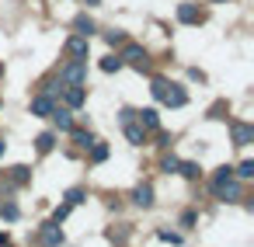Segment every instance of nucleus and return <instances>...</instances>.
<instances>
[{"instance_id":"obj_10","label":"nucleus","mask_w":254,"mask_h":247,"mask_svg":"<svg viewBox=\"0 0 254 247\" xmlns=\"http://www.w3.org/2000/svg\"><path fill=\"white\" fill-rule=\"evenodd\" d=\"M178 21H181V25H198V21H202V11H198L195 4H181V7H178Z\"/></svg>"},{"instance_id":"obj_25","label":"nucleus","mask_w":254,"mask_h":247,"mask_svg":"<svg viewBox=\"0 0 254 247\" xmlns=\"http://www.w3.org/2000/svg\"><path fill=\"white\" fill-rule=\"evenodd\" d=\"M157 237L164 244H181V233H171V230H157Z\"/></svg>"},{"instance_id":"obj_37","label":"nucleus","mask_w":254,"mask_h":247,"mask_svg":"<svg viewBox=\"0 0 254 247\" xmlns=\"http://www.w3.org/2000/svg\"><path fill=\"white\" fill-rule=\"evenodd\" d=\"M0 247H7V244H0Z\"/></svg>"},{"instance_id":"obj_9","label":"nucleus","mask_w":254,"mask_h":247,"mask_svg":"<svg viewBox=\"0 0 254 247\" xmlns=\"http://www.w3.org/2000/svg\"><path fill=\"white\" fill-rule=\"evenodd\" d=\"M233 143H237V146L254 143V125H247V122H233Z\"/></svg>"},{"instance_id":"obj_24","label":"nucleus","mask_w":254,"mask_h":247,"mask_svg":"<svg viewBox=\"0 0 254 247\" xmlns=\"http://www.w3.org/2000/svg\"><path fill=\"white\" fill-rule=\"evenodd\" d=\"M0 216H4V219H18V205L14 202H0Z\"/></svg>"},{"instance_id":"obj_20","label":"nucleus","mask_w":254,"mask_h":247,"mask_svg":"<svg viewBox=\"0 0 254 247\" xmlns=\"http://www.w3.org/2000/svg\"><path fill=\"white\" fill-rule=\"evenodd\" d=\"M87 150H91V160H94V164H101V160L108 157V146H105V143H91Z\"/></svg>"},{"instance_id":"obj_27","label":"nucleus","mask_w":254,"mask_h":247,"mask_svg":"<svg viewBox=\"0 0 254 247\" xmlns=\"http://www.w3.org/2000/svg\"><path fill=\"white\" fill-rule=\"evenodd\" d=\"M223 112H226V105H223V101H216V105L209 108V119H226Z\"/></svg>"},{"instance_id":"obj_26","label":"nucleus","mask_w":254,"mask_h":247,"mask_svg":"<svg viewBox=\"0 0 254 247\" xmlns=\"http://www.w3.org/2000/svg\"><path fill=\"white\" fill-rule=\"evenodd\" d=\"M178 171H181L185 178H198V164H178Z\"/></svg>"},{"instance_id":"obj_5","label":"nucleus","mask_w":254,"mask_h":247,"mask_svg":"<svg viewBox=\"0 0 254 247\" xmlns=\"http://www.w3.org/2000/svg\"><path fill=\"white\" fill-rule=\"evenodd\" d=\"M39 240H42L46 247H60V244H63V230H60V223H42Z\"/></svg>"},{"instance_id":"obj_36","label":"nucleus","mask_w":254,"mask_h":247,"mask_svg":"<svg viewBox=\"0 0 254 247\" xmlns=\"http://www.w3.org/2000/svg\"><path fill=\"white\" fill-rule=\"evenodd\" d=\"M0 73H4V66H0Z\"/></svg>"},{"instance_id":"obj_8","label":"nucleus","mask_w":254,"mask_h":247,"mask_svg":"<svg viewBox=\"0 0 254 247\" xmlns=\"http://www.w3.org/2000/svg\"><path fill=\"white\" fill-rule=\"evenodd\" d=\"M122 125H126V139H129L132 146H143V143H146V129H143L139 122L129 119V122H122Z\"/></svg>"},{"instance_id":"obj_34","label":"nucleus","mask_w":254,"mask_h":247,"mask_svg":"<svg viewBox=\"0 0 254 247\" xmlns=\"http://www.w3.org/2000/svg\"><path fill=\"white\" fill-rule=\"evenodd\" d=\"M0 157H4V139H0Z\"/></svg>"},{"instance_id":"obj_31","label":"nucleus","mask_w":254,"mask_h":247,"mask_svg":"<svg viewBox=\"0 0 254 247\" xmlns=\"http://www.w3.org/2000/svg\"><path fill=\"white\" fill-rule=\"evenodd\" d=\"M178 164H181V160H178V157H167V160H164V171H167V174H171V171H178Z\"/></svg>"},{"instance_id":"obj_11","label":"nucleus","mask_w":254,"mask_h":247,"mask_svg":"<svg viewBox=\"0 0 254 247\" xmlns=\"http://www.w3.org/2000/svg\"><path fill=\"white\" fill-rule=\"evenodd\" d=\"M164 105H167V108H185V105H188V94H185L181 87L171 84V91L164 94Z\"/></svg>"},{"instance_id":"obj_33","label":"nucleus","mask_w":254,"mask_h":247,"mask_svg":"<svg viewBox=\"0 0 254 247\" xmlns=\"http://www.w3.org/2000/svg\"><path fill=\"white\" fill-rule=\"evenodd\" d=\"M84 4H101V0H84Z\"/></svg>"},{"instance_id":"obj_14","label":"nucleus","mask_w":254,"mask_h":247,"mask_svg":"<svg viewBox=\"0 0 254 247\" xmlns=\"http://www.w3.org/2000/svg\"><path fill=\"white\" fill-rule=\"evenodd\" d=\"M132 202L143 205V209H150V205H153V188H150V185H139V188L132 191Z\"/></svg>"},{"instance_id":"obj_15","label":"nucleus","mask_w":254,"mask_h":247,"mask_svg":"<svg viewBox=\"0 0 254 247\" xmlns=\"http://www.w3.org/2000/svg\"><path fill=\"white\" fill-rule=\"evenodd\" d=\"M73 28H77V35H84V39H91V35H94V21H91L87 14H77Z\"/></svg>"},{"instance_id":"obj_16","label":"nucleus","mask_w":254,"mask_h":247,"mask_svg":"<svg viewBox=\"0 0 254 247\" xmlns=\"http://www.w3.org/2000/svg\"><path fill=\"white\" fill-rule=\"evenodd\" d=\"M70 136H73V143H77L80 150H87V146L94 143V136H91L87 129H70Z\"/></svg>"},{"instance_id":"obj_6","label":"nucleus","mask_w":254,"mask_h":247,"mask_svg":"<svg viewBox=\"0 0 254 247\" xmlns=\"http://www.w3.org/2000/svg\"><path fill=\"white\" fill-rule=\"evenodd\" d=\"M66 56L87 63V39H84V35H70V39H66Z\"/></svg>"},{"instance_id":"obj_12","label":"nucleus","mask_w":254,"mask_h":247,"mask_svg":"<svg viewBox=\"0 0 254 247\" xmlns=\"http://www.w3.org/2000/svg\"><path fill=\"white\" fill-rule=\"evenodd\" d=\"M139 125H143L146 132H157V129H160V115H157V108H143V112H139Z\"/></svg>"},{"instance_id":"obj_7","label":"nucleus","mask_w":254,"mask_h":247,"mask_svg":"<svg viewBox=\"0 0 254 247\" xmlns=\"http://www.w3.org/2000/svg\"><path fill=\"white\" fill-rule=\"evenodd\" d=\"M49 115H53V122H56L60 132H70V129H73V112H70V108H53Z\"/></svg>"},{"instance_id":"obj_1","label":"nucleus","mask_w":254,"mask_h":247,"mask_svg":"<svg viewBox=\"0 0 254 247\" xmlns=\"http://www.w3.org/2000/svg\"><path fill=\"white\" fill-rule=\"evenodd\" d=\"M60 80H63V84H84V80H87V63H84V60H70V63L60 70Z\"/></svg>"},{"instance_id":"obj_19","label":"nucleus","mask_w":254,"mask_h":247,"mask_svg":"<svg viewBox=\"0 0 254 247\" xmlns=\"http://www.w3.org/2000/svg\"><path fill=\"white\" fill-rule=\"evenodd\" d=\"M28 178H32V171H28L25 164H18V167H11V181H14V185H25Z\"/></svg>"},{"instance_id":"obj_21","label":"nucleus","mask_w":254,"mask_h":247,"mask_svg":"<svg viewBox=\"0 0 254 247\" xmlns=\"http://www.w3.org/2000/svg\"><path fill=\"white\" fill-rule=\"evenodd\" d=\"M101 70L105 73H115V70H122V60L119 56H108V60H101Z\"/></svg>"},{"instance_id":"obj_17","label":"nucleus","mask_w":254,"mask_h":247,"mask_svg":"<svg viewBox=\"0 0 254 247\" xmlns=\"http://www.w3.org/2000/svg\"><path fill=\"white\" fill-rule=\"evenodd\" d=\"M167 91H171V84H167L164 77H157V80H153V87H150V94H153L157 101H164V94H167Z\"/></svg>"},{"instance_id":"obj_23","label":"nucleus","mask_w":254,"mask_h":247,"mask_svg":"<svg viewBox=\"0 0 254 247\" xmlns=\"http://www.w3.org/2000/svg\"><path fill=\"white\" fill-rule=\"evenodd\" d=\"M84 198H87V195H84V188H70V191H66V205H80Z\"/></svg>"},{"instance_id":"obj_18","label":"nucleus","mask_w":254,"mask_h":247,"mask_svg":"<svg viewBox=\"0 0 254 247\" xmlns=\"http://www.w3.org/2000/svg\"><path fill=\"white\" fill-rule=\"evenodd\" d=\"M35 146H39V153H49V150L56 146V136H53V132H42V136L35 139Z\"/></svg>"},{"instance_id":"obj_28","label":"nucleus","mask_w":254,"mask_h":247,"mask_svg":"<svg viewBox=\"0 0 254 247\" xmlns=\"http://www.w3.org/2000/svg\"><path fill=\"white\" fill-rule=\"evenodd\" d=\"M226 178H233V171H230V167H219V171L212 174V185H219V181H226Z\"/></svg>"},{"instance_id":"obj_4","label":"nucleus","mask_w":254,"mask_h":247,"mask_svg":"<svg viewBox=\"0 0 254 247\" xmlns=\"http://www.w3.org/2000/svg\"><path fill=\"white\" fill-rule=\"evenodd\" d=\"M63 101H66V108H80L84 101H87V91H84V84H66L63 91Z\"/></svg>"},{"instance_id":"obj_32","label":"nucleus","mask_w":254,"mask_h":247,"mask_svg":"<svg viewBox=\"0 0 254 247\" xmlns=\"http://www.w3.org/2000/svg\"><path fill=\"white\" fill-rule=\"evenodd\" d=\"M0 244H7V233H0Z\"/></svg>"},{"instance_id":"obj_3","label":"nucleus","mask_w":254,"mask_h":247,"mask_svg":"<svg viewBox=\"0 0 254 247\" xmlns=\"http://www.w3.org/2000/svg\"><path fill=\"white\" fill-rule=\"evenodd\" d=\"M212 195H216L219 202H237V198H240V185H237L233 178H226V181L212 185Z\"/></svg>"},{"instance_id":"obj_30","label":"nucleus","mask_w":254,"mask_h":247,"mask_svg":"<svg viewBox=\"0 0 254 247\" xmlns=\"http://www.w3.org/2000/svg\"><path fill=\"white\" fill-rule=\"evenodd\" d=\"M70 209H73V205H60V209H56V216H53V223H63V219L70 216Z\"/></svg>"},{"instance_id":"obj_13","label":"nucleus","mask_w":254,"mask_h":247,"mask_svg":"<svg viewBox=\"0 0 254 247\" xmlns=\"http://www.w3.org/2000/svg\"><path fill=\"white\" fill-rule=\"evenodd\" d=\"M56 108V101H53V94H39L35 101H32V115H49Z\"/></svg>"},{"instance_id":"obj_2","label":"nucleus","mask_w":254,"mask_h":247,"mask_svg":"<svg viewBox=\"0 0 254 247\" xmlns=\"http://www.w3.org/2000/svg\"><path fill=\"white\" fill-rule=\"evenodd\" d=\"M122 63H132V66H139V70H146V49L143 46H136V42H122V56H119Z\"/></svg>"},{"instance_id":"obj_22","label":"nucleus","mask_w":254,"mask_h":247,"mask_svg":"<svg viewBox=\"0 0 254 247\" xmlns=\"http://www.w3.org/2000/svg\"><path fill=\"white\" fill-rule=\"evenodd\" d=\"M233 174H237V178H244V181H247V178H254V160H244Z\"/></svg>"},{"instance_id":"obj_35","label":"nucleus","mask_w":254,"mask_h":247,"mask_svg":"<svg viewBox=\"0 0 254 247\" xmlns=\"http://www.w3.org/2000/svg\"><path fill=\"white\" fill-rule=\"evenodd\" d=\"M212 4H223V0H212Z\"/></svg>"},{"instance_id":"obj_29","label":"nucleus","mask_w":254,"mask_h":247,"mask_svg":"<svg viewBox=\"0 0 254 247\" xmlns=\"http://www.w3.org/2000/svg\"><path fill=\"white\" fill-rule=\"evenodd\" d=\"M105 39H108V46H122V42H126V35H122V32H108Z\"/></svg>"}]
</instances>
